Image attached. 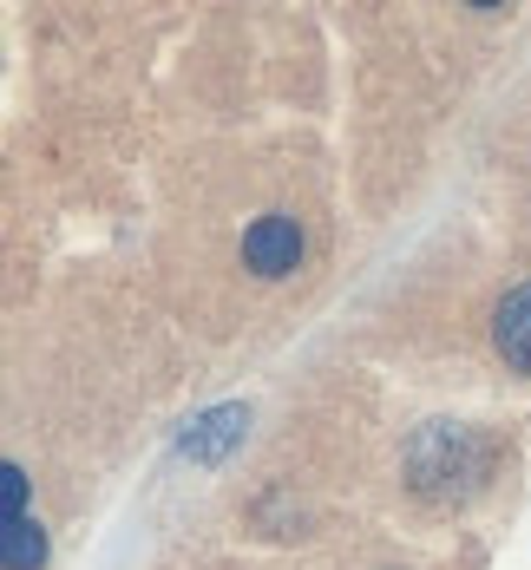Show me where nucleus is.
Instances as JSON below:
<instances>
[{"label": "nucleus", "mask_w": 531, "mask_h": 570, "mask_svg": "<svg viewBox=\"0 0 531 570\" xmlns=\"http://www.w3.org/2000/svg\"><path fill=\"white\" fill-rule=\"evenodd\" d=\"M0 505H7V524L27 518V465H13V459L0 465Z\"/></svg>", "instance_id": "obj_6"}, {"label": "nucleus", "mask_w": 531, "mask_h": 570, "mask_svg": "<svg viewBox=\"0 0 531 570\" xmlns=\"http://www.w3.org/2000/svg\"><path fill=\"white\" fill-rule=\"evenodd\" d=\"M295 263H302V224H295L289 210H269V217H256V224L243 229V269L249 276L276 283V276H289Z\"/></svg>", "instance_id": "obj_2"}, {"label": "nucleus", "mask_w": 531, "mask_h": 570, "mask_svg": "<svg viewBox=\"0 0 531 570\" xmlns=\"http://www.w3.org/2000/svg\"><path fill=\"white\" fill-rule=\"evenodd\" d=\"M243 426H249V413H243V406H210V413H197V420L184 426L177 453L197 459V465H217L224 453H236V446H243Z\"/></svg>", "instance_id": "obj_3"}, {"label": "nucleus", "mask_w": 531, "mask_h": 570, "mask_svg": "<svg viewBox=\"0 0 531 570\" xmlns=\"http://www.w3.org/2000/svg\"><path fill=\"white\" fill-rule=\"evenodd\" d=\"M492 347L505 354V367L531 374V283L512 288V295L492 308Z\"/></svg>", "instance_id": "obj_4"}, {"label": "nucleus", "mask_w": 531, "mask_h": 570, "mask_svg": "<svg viewBox=\"0 0 531 570\" xmlns=\"http://www.w3.org/2000/svg\"><path fill=\"white\" fill-rule=\"evenodd\" d=\"M485 465H492L485 440L460 420H426L407 440V485L420 499H466L485 479Z\"/></svg>", "instance_id": "obj_1"}, {"label": "nucleus", "mask_w": 531, "mask_h": 570, "mask_svg": "<svg viewBox=\"0 0 531 570\" xmlns=\"http://www.w3.org/2000/svg\"><path fill=\"white\" fill-rule=\"evenodd\" d=\"M0 564L7 570H40L47 564V538H40L33 518H13V524H7V551H0Z\"/></svg>", "instance_id": "obj_5"}]
</instances>
